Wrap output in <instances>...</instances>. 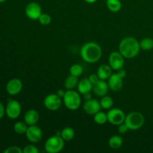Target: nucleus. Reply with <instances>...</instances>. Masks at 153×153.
<instances>
[{
  "mask_svg": "<svg viewBox=\"0 0 153 153\" xmlns=\"http://www.w3.org/2000/svg\"><path fill=\"white\" fill-rule=\"evenodd\" d=\"M102 55L101 46L94 42H89L82 46L80 50L81 58L85 62L94 64L100 61Z\"/></svg>",
  "mask_w": 153,
  "mask_h": 153,
  "instance_id": "nucleus-1",
  "label": "nucleus"
},
{
  "mask_svg": "<svg viewBox=\"0 0 153 153\" xmlns=\"http://www.w3.org/2000/svg\"><path fill=\"white\" fill-rule=\"evenodd\" d=\"M140 49V43L133 37H125L119 44V52L127 59L135 58L138 55Z\"/></svg>",
  "mask_w": 153,
  "mask_h": 153,
  "instance_id": "nucleus-2",
  "label": "nucleus"
},
{
  "mask_svg": "<svg viewBox=\"0 0 153 153\" xmlns=\"http://www.w3.org/2000/svg\"><path fill=\"white\" fill-rule=\"evenodd\" d=\"M63 102L66 107L71 111L77 110L82 104V99L78 92L74 90H67L63 97Z\"/></svg>",
  "mask_w": 153,
  "mask_h": 153,
  "instance_id": "nucleus-3",
  "label": "nucleus"
},
{
  "mask_svg": "<svg viewBox=\"0 0 153 153\" xmlns=\"http://www.w3.org/2000/svg\"><path fill=\"white\" fill-rule=\"evenodd\" d=\"M145 122L144 116L140 112L133 111L128 114L125 119V123L126 124L129 130H137L141 128Z\"/></svg>",
  "mask_w": 153,
  "mask_h": 153,
  "instance_id": "nucleus-4",
  "label": "nucleus"
},
{
  "mask_svg": "<svg viewBox=\"0 0 153 153\" xmlns=\"http://www.w3.org/2000/svg\"><path fill=\"white\" fill-rule=\"evenodd\" d=\"M64 146V140L61 136H52L45 143V149L49 153H58L61 152Z\"/></svg>",
  "mask_w": 153,
  "mask_h": 153,
  "instance_id": "nucleus-5",
  "label": "nucleus"
},
{
  "mask_svg": "<svg viewBox=\"0 0 153 153\" xmlns=\"http://www.w3.org/2000/svg\"><path fill=\"white\" fill-rule=\"evenodd\" d=\"M22 111V107L20 103L16 100H10L7 102L5 108V114L8 118L11 120H16L20 116Z\"/></svg>",
  "mask_w": 153,
  "mask_h": 153,
  "instance_id": "nucleus-6",
  "label": "nucleus"
},
{
  "mask_svg": "<svg viewBox=\"0 0 153 153\" xmlns=\"http://www.w3.org/2000/svg\"><path fill=\"white\" fill-rule=\"evenodd\" d=\"M108 121L114 126H119L125 122V113L121 109L113 108L111 109L107 113Z\"/></svg>",
  "mask_w": 153,
  "mask_h": 153,
  "instance_id": "nucleus-7",
  "label": "nucleus"
},
{
  "mask_svg": "<svg viewBox=\"0 0 153 153\" xmlns=\"http://www.w3.org/2000/svg\"><path fill=\"white\" fill-rule=\"evenodd\" d=\"M25 13L28 19L31 20H36L38 19L40 15L42 14V8L37 2L31 1L25 6Z\"/></svg>",
  "mask_w": 153,
  "mask_h": 153,
  "instance_id": "nucleus-8",
  "label": "nucleus"
},
{
  "mask_svg": "<svg viewBox=\"0 0 153 153\" xmlns=\"http://www.w3.org/2000/svg\"><path fill=\"white\" fill-rule=\"evenodd\" d=\"M43 104L48 110L54 111L58 110L61 107L62 100L56 94H52L46 97Z\"/></svg>",
  "mask_w": 153,
  "mask_h": 153,
  "instance_id": "nucleus-9",
  "label": "nucleus"
},
{
  "mask_svg": "<svg viewBox=\"0 0 153 153\" xmlns=\"http://www.w3.org/2000/svg\"><path fill=\"white\" fill-rule=\"evenodd\" d=\"M27 139L32 143H37L41 140L43 137V131L39 126L36 125L28 126L25 133Z\"/></svg>",
  "mask_w": 153,
  "mask_h": 153,
  "instance_id": "nucleus-10",
  "label": "nucleus"
},
{
  "mask_svg": "<svg viewBox=\"0 0 153 153\" xmlns=\"http://www.w3.org/2000/svg\"><path fill=\"white\" fill-rule=\"evenodd\" d=\"M124 57L120 52H113L109 56V65L112 70H117L123 69L124 67Z\"/></svg>",
  "mask_w": 153,
  "mask_h": 153,
  "instance_id": "nucleus-11",
  "label": "nucleus"
},
{
  "mask_svg": "<svg viewBox=\"0 0 153 153\" xmlns=\"http://www.w3.org/2000/svg\"><path fill=\"white\" fill-rule=\"evenodd\" d=\"M22 89V82L19 79H12L6 85V91L10 96H16L21 92Z\"/></svg>",
  "mask_w": 153,
  "mask_h": 153,
  "instance_id": "nucleus-12",
  "label": "nucleus"
},
{
  "mask_svg": "<svg viewBox=\"0 0 153 153\" xmlns=\"http://www.w3.org/2000/svg\"><path fill=\"white\" fill-rule=\"evenodd\" d=\"M101 108L102 107L100 105V102L96 100H93V99L85 101L83 105V109L85 112L89 115H94L97 112L100 111Z\"/></svg>",
  "mask_w": 153,
  "mask_h": 153,
  "instance_id": "nucleus-13",
  "label": "nucleus"
},
{
  "mask_svg": "<svg viewBox=\"0 0 153 153\" xmlns=\"http://www.w3.org/2000/svg\"><path fill=\"white\" fill-rule=\"evenodd\" d=\"M123 79H122L117 73H112L108 82L109 88L114 91H118L121 90L123 85Z\"/></svg>",
  "mask_w": 153,
  "mask_h": 153,
  "instance_id": "nucleus-14",
  "label": "nucleus"
},
{
  "mask_svg": "<svg viewBox=\"0 0 153 153\" xmlns=\"http://www.w3.org/2000/svg\"><path fill=\"white\" fill-rule=\"evenodd\" d=\"M108 85L107 82H105V80H101L100 79L98 82L94 85L93 86V91L97 96L100 97H102L107 94L108 91Z\"/></svg>",
  "mask_w": 153,
  "mask_h": 153,
  "instance_id": "nucleus-15",
  "label": "nucleus"
},
{
  "mask_svg": "<svg viewBox=\"0 0 153 153\" xmlns=\"http://www.w3.org/2000/svg\"><path fill=\"white\" fill-rule=\"evenodd\" d=\"M39 120V114L34 109L28 110L24 116V122L28 126L36 125Z\"/></svg>",
  "mask_w": 153,
  "mask_h": 153,
  "instance_id": "nucleus-16",
  "label": "nucleus"
},
{
  "mask_svg": "<svg viewBox=\"0 0 153 153\" xmlns=\"http://www.w3.org/2000/svg\"><path fill=\"white\" fill-rule=\"evenodd\" d=\"M93 86L94 85L91 83L89 79H83L79 82L77 86L78 91L82 95H85L88 93H91V91H93Z\"/></svg>",
  "mask_w": 153,
  "mask_h": 153,
  "instance_id": "nucleus-17",
  "label": "nucleus"
},
{
  "mask_svg": "<svg viewBox=\"0 0 153 153\" xmlns=\"http://www.w3.org/2000/svg\"><path fill=\"white\" fill-rule=\"evenodd\" d=\"M97 74L99 76V78H100V79L105 81L108 79L109 77L111 76L112 68L110 67V65L102 64L98 68Z\"/></svg>",
  "mask_w": 153,
  "mask_h": 153,
  "instance_id": "nucleus-18",
  "label": "nucleus"
},
{
  "mask_svg": "<svg viewBox=\"0 0 153 153\" xmlns=\"http://www.w3.org/2000/svg\"><path fill=\"white\" fill-rule=\"evenodd\" d=\"M79 82L78 77L70 75L66 79L65 82H64V87L67 90H73L78 86Z\"/></svg>",
  "mask_w": 153,
  "mask_h": 153,
  "instance_id": "nucleus-19",
  "label": "nucleus"
},
{
  "mask_svg": "<svg viewBox=\"0 0 153 153\" xmlns=\"http://www.w3.org/2000/svg\"><path fill=\"white\" fill-rule=\"evenodd\" d=\"M123 143V140L119 135H114L110 137L108 140V144L111 149H117L121 147Z\"/></svg>",
  "mask_w": 153,
  "mask_h": 153,
  "instance_id": "nucleus-20",
  "label": "nucleus"
},
{
  "mask_svg": "<svg viewBox=\"0 0 153 153\" xmlns=\"http://www.w3.org/2000/svg\"><path fill=\"white\" fill-rule=\"evenodd\" d=\"M107 7L110 11L113 13H117L120 11L122 7V3L120 0H107L106 1Z\"/></svg>",
  "mask_w": 153,
  "mask_h": 153,
  "instance_id": "nucleus-21",
  "label": "nucleus"
},
{
  "mask_svg": "<svg viewBox=\"0 0 153 153\" xmlns=\"http://www.w3.org/2000/svg\"><path fill=\"white\" fill-rule=\"evenodd\" d=\"M61 137L64 139V141H69L73 140L75 137V131L71 127H66L63 128L61 131Z\"/></svg>",
  "mask_w": 153,
  "mask_h": 153,
  "instance_id": "nucleus-22",
  "label": "nucleus"
},
{
  "mask_svg": "<svg viewBox=\"0 0 153 153\" xmlns=\"http://www.w3.org/2000/svg\"><path fill=\"white\" fill-rule=\"evenodd\" d=\"M28 126L25 123V122L19 121L16 123L13 126V130L15 132L18 134H24L26 133L27 129H28Z\"/></svg>",
  "mask_w": 153,
  "mask_h": 153,
  "instance_id": "nucleus-23",
  "label": "nucleus"
},
{
  "mask_svg": "<svg viewBox=\"0 0 153 153\" xmlns=\"http://www.w3.org/2000/svg\"><path fill=\"white\" fill-rule=\"evenodd\" d=\"M94 120L96 123H97L98 125H104L108 121L107 114L100 111L94 114Z\"/></svg>",
  "mask_w": 153,
  "mask_h": 153,
  "instance_id": "nucleus-24",
  "label": "nucleus"
},
{
  "mask_svg": "<svg viewBox=\"0 0 153 153\" xmlns=\"http://www.w3.org/2000/svg\"><path fill=\"white\" fill-rule=\"evenodd\" d=\"M139 43L140 49L143 50H150L153 48V40L150 37H145L142 39Z\"/></svg>",
  "mask_w": 153,
  "mask_h": 153,
  "instance_id": "nucleus-25",
  "label": "nucleus"
},
{
  "mask_svg": "<svg viewBox=\"0 0 153 153\" xmlns=\"http://www.w3.org/2000/svg\"><path fill=\"white\" fill-rule=\"evenodd\" d=\"M114 101L113 99L109 96H104L100 101L102 108L103 109H110L113 106Z\"/></svg>",
  "mask_w": 153,
  "mask_h": 153,
  "instance_id": "nucleus-26",
  "label": "nucleus"
},
{
  "mask_svg": "<svg viewBox=\"0 0 153 153\" xmlns=\"http://www.w3.org/2000/svg\"><path fill=\"white\" fill-rule=\"evenodd\" d=\"M70 75H73V76H76V77H79L83 73V67L79 65V64H73L70 67Z\"/></svg>",
  "mask_w": 153,
  "mask_h": 153,
  "instance_id": "nucleus-27",
  "label": "nucleus"
},
{
  "mask_svg": "<svg viewBox=\"0 0 153 153\" xmlns=\"http://www.w3.org/2000/svg\"><path fill=\"white\" fill-rule=\"evenodd\" d=\"M38 20L41 25H48L51 23V22H52V18H51V16H49V14H47V13H42V14L40 15V17H39Z\"/></svg>",
  "mask_w": 153,
  "mask_h": 153,
  "instance_id": "nucleus-28",
  "label": "nucleus"
},
{
  "mask_svg": "<svg viewBox=\"0 0 153 153\" xmlns=\"http://www.w3.org/2000/svg\"><path fill=\"white\" fill-rule=\"evenodd\" d=\"M22 152L23 153H38L39 149L34 145L29 144L24 147V149H22Z\"/></svg>",
  "mask_w": 153,
  "mask_h": 153,
  "instance_id": "nucleus-29",
  "label": "nucleus"
},
{
  "mask_svg": "<svg viewBox=\"0 0 153 153\" xmlns=\"http://www.w3.org/2000/svg\"><path fill=\"white\" fill-rule=\"evenodd\" d=\"M22 149H20V147L16 146H9L7 149L4 150V153H22Z\"/></svg>",
  "mask_w": 153,
  "mask_h": 153,
  "instance_id": "nucleus-30",
  "label": "nucleus"
},
{
  "mask_svg": "<svg viewBox=\"0 0 153 153\" xmlns=\"http://www.w3.org/2000/svg\"><path fill=\"white\" fill-rule=\"evenodd\" d=\"M128 130L129 129H128V126H127V125L125 123H123L122 124L118 126V131H119V133H120V134H125V133H126Z\"/></svg>",
  "mask_w": 153,
  "mask_h": 153,
  "instance_id": "nucleus-31",
  "label": "nucleus"
},
{
  "mask_svg": "<svg viewBox=\"0 0 153 153\" xmlns=\"http://www.w3.org/2000/svg\"><path fill=\"white\" fill-rule=\"evenodd\" d=\"M88 79H89V80L91 81V82L93 84V85H95L97 82H98L100 80L99 76H97V74H91V76H89Z\"/></svg>",
  "mask_w": 153,
  "mask_h": 153,
  "instance_id": "nucleus-32",
  "label": "nucleus"
},
{
  "mask_svg": "<svg viewBox=\"0 0 153 153\" xmlns=\"http://www.w3.org/2000/svg\"><path fill=\"white\" fill-rule=\"evenodd\" d=\"M4 114H5V108L2 105V103L0 102V120L4 117Z\"/></svg>",
  "mask_w": 153,
  "mask_h": 153,
  "instance_id": "nucleus-33",
  "label": "nucleus"
},
{
  "mask_svg": "<svg viewBox=\"0 0 153 153\" xmlns=\"http://www.w3.org/2000/svg\"><path fill=\"white\" fill-rule=\"evenodd\" d=\"M117 73L122 79H124V78L126 77V70H124L123 69H120V70H117Z\"/></svg>",
  "mask_w": 153,
  "mask_h": 153,
  "instance_id": "nucleus-34",
  "label": "nucleus"
},
{
  "mask_svg": "<svg viewBox=\"0 0 153 153\" xmlns=\"http://www.w3.org/2000/svg\"><path fill=\"white\" fill-rule=\"evenodd\" d=\"M65 93H66V91H64V90L60 89V90H58V91H57L56 94L58 96V97H60L61 98L63 99V97H64V95H65Z\"/></svg>",
  "mask_w": 153,
  "mask_h": 153,
  "instance_id": "nucleus-35",
  "label": "nucleus"
},
{
  "mask_svg": "<svg viewBox=\"0 0 153 153\" xmlns=\"http://www.w3.org/2000/svg\"><path fill=\"white\" fill-rule=\"evenodd\" d=\"M83 96H84V98H85V101H87V100H91V99H92V98H91V94H90V93L85 94V95H83Z\"/></svg>",
  "mask_w": 153,
  "mask_h": 153,
  "instance_id": "nucleus-36",
  "label": "nucleus"
},
{
  "mask_svg": "<svg viewBox=\"0 0 153 153\" xmlns=\"http://www.w3.org/2000/svg\"><path fill=\"white\" fill-rule=\"evenodd\" d=\"M85 2L89 3V4H93V3H95L97 0H84Z\"/></svg>",
  "mask_w": 153,
  "mask_h": 153,
  "instance_id": "nucleus-37",
  "label": "nucleus"
},
{
  "mask_svg": "<svg viewBox=\"0 0 153 153\" xmlns=\"http://www.w3.org/2000/svg\"><path fill=\"white\" fill-rule=\"evenodd\" d=\"M6 0H0V3H3V2H4Z\"/></svg>",
  "mask_w": 153,
  "mask_h": 153,
  "instance_id": "nucleus-38",
  "label": "nucleus"
}]
</instances>
